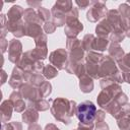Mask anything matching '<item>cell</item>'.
<instances>
[{"instance_id": "cell-4", "label": "cell", "mask_w": 130, "mask_h": 130, "mask_svg": "<svg viewBox=\"0 0 130 130\" xmlns=\"http://www.w3.org/2000/svg\"><path fill=\"white\" fill-rule=\"evenodd\" d=\"M20 93H21V96L26 99L27 102H28V106L32 105L34 103H36L37 101L40 100V98H42V93L40 91V89H37L36 86L29 84V83H26L24 85L21 86V89H20Z\"/></svg>"}, {"instance_id": "cell-1", "label": "cell", "mask_w": 130, "mask_h": 130, "mask_svg": "<svg viewBox=\"0 0 130 130\" xmlns=\"http://www.w3.org/2000/svg\"><path fill=\"white\" fill-rule=\"evenodd\" d=\"M76 104L74 101H68L65 99H56L53 101L51 112L53 116L64 124L70 123V117L76 113Z\"/></svg>"}, {"instance_id": "cell-33", "label": "cell", "mask_w": 130, "mask_h": 130, "mask_svg": "<svg viewBox=\"0 0 130 130\" xmlns=\"http://www.w3.org/2000/svg\"><path fill=\"white\" fill-rule=\"evenodd\" d=\"M2 130H14V127H13V125H12V123H10V124H3L2 125Z\"/></svg>"}, {"instance_id": "cell-36", "label": "cell", "mask_w": 130, "mask_h": 130, "mask_svg": "<svg viewBox=\"0 0 130 130\" xmlns=\"http://www.w3.org/2000/svg\"><path fill=\"white\" fill-rule=\"evenodd\" d=\"M27 4H28V5H31V6H32L31 8H34L35 6H38V8H40L39 6L41 5V2H29V1H27Z\"/></svg>"}, {"instance_id": "cell-7", "label": "cell", "mask_w": 130, "mask_h": 130, "mask_svg": "<svg viewBox=\"0 0 130 130\" xmlns=\"http://www.w3.org/2000/svg\"><path fill=\"white\" fill-rule=\"evenodd\" d=\"M22 47L21 43L18 40H11L9 43V49H8V54H9V60L12 63L17 64L19 60L21 59V54H22Z\"/></svg>"}, {"instance_id": "cell-32", "label": "cell", "mask_w": 130, "mask_h": 130, "mask_svg": "<svg viewBox=\"0 0 130 130\" xmlns=\"http://www.w3.org/2000/svg\"><path fill=\"white\" fill-rule=\"evenodd\" d=\"M76 4H77L78 6H80L81 9H84V8H86V6H88V5L90 4V2H89V1H81V2L76 1Z\"/></svg>"}, {"instance_id": "cell-15", "label": "cell", "mask_w": 130, "mask_h": 130, "mask_svg": "<svg viewBox=\"0 0 130 130\" xmlns=\"http://www.w3.org/2000/svg\"><path fill=\"white\" fill-rule=\"evenodd\" d=\"M24 28H25V35L29 36V37H32L35 39L43 34L41 25L36 24V23H25Z\"/></svg>"}, {"instance_id": "cell-8", "label": "cell", "mask_w": 130, "mask_h": 130, "mask_svg": "<svg viewBox=\"0 0 130 130\" xmlns=\"http://www.w3.org/2000/svg\"><path fill=\"white\" fill-rule=\"evenodd\" d=\"M83 29L82 23L78 19H72L66 21L65 25V34L68 39H75V37Z\"/></svg>"}, {"instance_id": "cell-2", "label": "cell", "mask_w": 130, "mask_h": 130, "mask_svg": "<svg viewBox=\"0 0 130 130\" xmlns=\"http://www.w3.org/2000/svg\"><path fill=\"white\" fill-rule=\"evenodd\" d=\"M95 114H96L95 106L89 101H84L76 108V115L80 123H84V124L92 123L93 119L95 118Z\"/></svg>"}, {"instance_id": "cell-18", "label": "cell", "mask_w": 130, "mask_h": 130, "mask_svg": "<svg viewBox=\"0 0 130 130\" xmlns=\"http://www.w3.org/2000/svg\"><path fill=\"white\" fill-rule=\"evenodd\" d=\"M108 44H109V41H108L107 39L99 38V39H95V40H94V42H93V46H92V49L98 50V51H104V50H106V49H107Z\"/></svg>"}, {"instance_id": "cell-30", "label": "cell", "mask_w": 130, "mask_h": 130, "mask_svg": "<svg viewBox=\"0 0 130 130\" xmlns=\"http://www.w3.org/2000/svg\"><path fill=\"white\" fill-rule=\"evenodd\" d=\"M95 130H109V126L106 124V122H105V121L96 122Z\"/></svg>"}, {"instance_id": "cell-9", "label": "cell", "mask_w": 130, "mask_h": 130, "mask_svg": "<svg viewBox=\"0 0 130 130\" xmlns=\"http://www.w3.org/2000/svg\"><path fill=\"white\" fill-rule=\"evenodd\" d=\"M114 27L112 26V24L108 21V19H105L103 21H101L96 27H95V32L100 38L106 39L107 37H110L111 34L113 32Z\"/></svg>"}, {"instance_id": "cell-16", "label": "cell", "mask_w": 130, "mask_h": 130, "mask_svg": "<svg viewBox=\"0 0 130 130\" xmlns=\"http://www.w3.org/2000/svg\"><path fill=\"white\" fill-rule=\"evenodd\" d=\"M109 54H110V56H112V58L114 60H117V61L121 60L124 57V51L122 50V48L120 47V45L117 44V43H113L110 46Z\"/></svg>"}, {"instance_id": "cell-25", "label": "cell", "mask_w": 130, "mask_h": 130, "mask_svg": "<svg viewBox=\"0 0 130 130\" xmlns=\"http://www.w3.org/2000/svg\"><path fill=\"white\" fill-rule=\"evenodd\" d=\"M51 88H52L51 84L48 81H45L40 86V91H41V93H42L43 96H47V95H49L51 93Z\"/></svg>"}, {"instance_id": "cell-19", "label": "cell", "mask_w": 130, "mask_h": 130, "mask_svg": "<svg viewBox=\"0 0 130 130\" xmlns=\"http://www.w3.org/2000/svg\"><path fill=\"white\" fill-rule=\"evenodd\" d=\"M43 73H44V76H45L46 78L51 79V78H54L55 76H57L58 71H57V69H56L53 65H47V66L44 67Z\"/></svg>"}, {"instance_id": "cell-11", "label": "cell", "mask_w": 130, "mask_h": 130, "mask_svg": "<svg viewBox=\"0 0 130 130\" xmlns=\"http://www.w3.org/2000/svg\"><path fill=\"white\" fill-rule=\"evenodd\" d=\"M13 108H14V105L10 100L4 101L2 103L1 105V121L2 122H6L11 118Z\"/></svg>"}, {"instance_id": "cell-5", "label": "cell", "mask_w": 130, "mask_h": 130, "mask_svg": "<svg viewBox=\"0 0 130 130\" xmlns=\"http://www.w3.org/2000/svg\"><path fill=\"white\" fill-rule=\"evenodd\" d=\"M50 62L51 64L58 69H63L66 68L67 65V53L64 49H58L54 52L51 53L50 57Z\"/></svg>"}, {"instance_id": "cell-21", "label": "cell", "mask_w": 130, "mask_h": 130, "mask_svg": "<svg viewBox=\"0 0 130 130\" xmlns=\"http://www.w3.org/2000/svg\"><path fill=\"white\" fill-rule=\"evenodd\" d=\"M94 37L92 35H85L83 40H82V48L84 50H91L92 46H93V42H94Z\"/></svg>"}, {"instance_id": "cell-13", "label": "cell", "mask_w": 130, "mask_h": 130, "mask_svg": "<svg viewBox=\"0 0 130 130\" xmlns=\"http://www.w3.org/2000/svg\"><path fill=\"white\" fill-rule=\"evenodd\" d=\"M23 17H24V20L26 23H36V24H39L41 25L42 24V19L39 17L38 13H36L32 8H27L26 10H24V13H23Z\"/></svg>"}, {"instance_id": "cell-10", "label": "cell", "mask_w": 130, "mask_h": 130, "mask_svg": "<svg viewBox=\"0 0 130 130\" xmlns=\"http://www.w3.org/2000/svg\"><path fill=\"white\" fill-rule=\"evenodd\" d=\"M23 73H24V71L21 68H19L18 66L14 67V69L12 71V76L9 79V84L13 88H18V87L22 86L21 82L23 81Z\"/></svg>"}, {"instance_id": "cell-37", "label": "cell", "mask_w": 130, "mask_h": 130, "mask_svg": "<svg viewBox=\"0 0 130 130\" xmlns=\"http://www.w3.org/2000/svg\"><path fill=\"white\" fill-rule=\"evenodd\" d=\"M6 73H5V71L4 70H2V84L5 82V79H6Z\"/></svg>"}, {"instance_id": "cell-28", "label": "cell", "mask_w": 130, "mask_h": 130, "mask_svg": "<svg viewBox=\"0 0 130 130\" xmlns=\"http://www.w3.org/2000/svg\"><path fill=\"white\" fill-rule=\"evenodd\" d=\"M35 43L37 47H47V37L42 34L35 39Z\"/></svg>"}, {"instance_id": "cell-3", "label": "cell", "mask_w": 130, "mask_h": 130, "mask_svg": "<svg viewBox=\"0 0 130 130\" xmlns=\"http://www.w3.org/2000/svg\"><path fill=\"white\" fill-rule=\"evenodd\" d=\"M91 4H92V6L88 10V12L86 14V18H87V20H89L91 22H95L106 15L107 6L105 5L104 2H100V1L91 2Z\"/></svg>"}, {"instance_id": "cell-12", "label": "cell", "mask_w": 130, "mask_h": 130, "mask_svg": "<svg viewBox=\"0 0 130 130\" xmlns=\"http://www.w3.org/2000/svg\"><path fill=\"white\" fill-rule=\"evenodd\" d=\"M24 10L19 6V5H14L12 6L9 11L7 12V17H8V22H17L20 20L21 15H23Z\"/></svg>"}, {"instance_id": "cell-38", "label": "cell", "mask_w": 130, "mask_h": 130, "mask_svg": "<svg viewBox=\"0 0 130 130\" xmlns=\"http://www.w3.org/2000/svg\"><path fill=\"white\" fill-rule=\"evenodd\" d=\"M77 130H78V129H77Z\"/></svg>"}, {"instance_id": "cell-26", "label": "cell", "mask_w": 130, "mask_h": 130, "mask_svg": "<svg viewBox=\"0 0 130 130\" xmlns=\"http://www.w3.org/2000/svg\"><path fill=\"white\" fill-rule=\"evenodd\" d=\"M13 103V105H14V110L16 111V112H22L24 109H25V107H26V104H25V102L20 98V99H18V100H16V101H14V102H12Z\"/></svg>"}, {"instance_id": "cell-20", "label": "cell", "mask_w": 130, "mask_h": 130, "mask_svg": "<svg viewBox=\"0 0 130 130\" xmlns=\"http://www.w3.org/2000/svg\"><path fill=\"white\" fill-rule=\"evenodd\" d=\"M119 67L124 71V72H128L130 71V53L127 54L126 56H124L121 60L118 61Z\"/></svg>"}, {"instance_id": "cell-27", "label": "cell", "mask_w": 130, "mask_h": 130, "mask_svg": "<svg viewBox=\"0 0 130 130\" xmlns=\"http://www.w3.org/2000/svg\"><path fill=\"white\" fill-rule=\"evenodd\" d=\"M119 10L121 12V16L122 17L130 19V7L127 4H121L119 6Z\"/></svg>"}, {"instance_id": "cell-14", "label": "cell", "mask_w": 130, "mask_h": 130, "mask_svg": "<svg viewBox=\"0 0 130 130\" xmlns=\"http://www.w3.org/2000/svg\"><path fill=\"white\" fill-rule=\"evenodd\" d=\"M38 119H39V114H38L37 110L34 108H28L22 114V120L26 124H31V123L34 124L38 121Z\"/></svg>"}, {"instance_id": "cell-6", "label": "cell", "mask_w": 130, "mask_h": 130, "mask_svg": "<svg viewBox=\"0 0 130 130\" xmlns=\"http://www.w3.org/2000/svg\"><path fill=\"white\" fill-rule=\"evenodd\" d=\"M117 71L116 64L114 62V59L110 56H107L102 59L101 64H100V74L101 77L103 76H110L112 74H115Z\"/></svg>"}, {"instance_id": "cell-35", "label": "cell", "mask_w": 130, "mask_h": 130, "mask_svg": "<svg viewBox=\"0 0 130 130\" xmlns=\"http://www.w3.org/2000/svg\"><path fill=\"white\" fill-rule=\"evenodd\" d=\"M28 130H42V129L38 124H32V126L28 127Z\"/></svg>"}, {"instance_id": "cell-31", "label": "cell", "mask_w": 130, "mask_h": 130, "mask_svg": "<svg viewBox=\"0 0 130 130\" xmlns=\"http://www.w3.org/2000/svg\"><path fill=\"white\" fill-rule=\"evenodd\" d=\"M6 47H8V42L5 40V38H1V49H2V53H4L6 51Z\"/></svg>"}, {"instance_id": "cell-23", "label": "cell", "mask_w": 130, "mask_h": 130, "mask_svg": "<svg viewBox=\"0 0 130 130\" xmlns=\"http://www.w3.org/2000/svg\"><path fill=\"white\" fill-rule=\"evenodd\" d=\"M38 15L39 17L42 19V21H45V22H48L50 21V18H51V13L48 9L44 8V7H40L38 9Z\"/></svg>"}, {"instance_id": "cell-17", "label": "cell", "mask_w": 130, "mask_h": 130, "mask_svg": "<svg viewBox=\"0 0 130 130\" xmlns=\"http://www.w3.org/2000/svg\"><path fill=\"white\" fill-rule=\"evenodd\" d=\"M79 86H80L81 91H83V92H89V91H91L92 88H93L92 79H91L88 75H86V74L82 75V76L80 77Z\"/></svg>"}, {"instance_id": "cell-24", "label": "cell", "mask_w": 130, "mask_h": 130, "mask_svg": "<svg viewBox=\"0 0 130 130\" xmlns=\"http://www.w3.org/2000/svg\"><path fill=\"white\" fill-rule=\"evenodd\" d=\"M28 82L34 85V86H41L44 82H45V79L43 78V76L39 75V74H32L28 80Z\"/></svg>"}, {"instance_id": "cell-29", "label": "cell", "mask_w": 130, "mask_h": 130, "mask_svg": "<svg viewBox=\"0 0 130 130\" xmlns=\"http://www.w3.org/2000/svg\"><path fill=\"white\" fill-rule=\"evenodd\" d=\"M44 29L46 32L48 34H52L55 31L56 29V25L54 22H51V21H48V22H45V25H44Z\"/></svg>"}, {"instance_id": "cell-34", "label": "cell", "mask_w": 130, "mask_h": 130, "mask_svg": "<svg viewBox=\"0 0 130 130\" xmlns=\"http://www.w3.org/2000/svg\"><path fill=\"white\" fill-rule=\"evenodd\" d=\"M123 80L128 82V83H130V71L123 73Z\"/></svg>"}, {"instance_id": "cell-22", "label": "cell", "mask_w": 130, "mask_h": 130, "mask_svg": "<svg viewBox=\"0 0 130 130\" xmlns=\"http://www.w3.org/2000/svg\"><path fill=\"white\" fill-rule=\"evenodd\" d=\"M29 108H34L37 111H46L49 109V103L45 100H39L32 105H30Z\"/></svg>"}]
</instances>
